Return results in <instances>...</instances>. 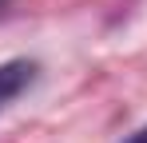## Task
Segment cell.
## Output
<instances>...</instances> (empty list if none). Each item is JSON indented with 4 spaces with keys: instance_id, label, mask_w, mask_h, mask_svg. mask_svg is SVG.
<instances>
[{
    "instance_id": "1",
    "label": "cell",
    "mask_w": 147,
    "mask_h": 143,
    "mask_svg": "<svg viewBox=\"0 0 147 143\" xmlns=\"http://www.w3.org/2000/svg\"><path fill=\"white\" fill-rule=\"evenodd\" d=\"M32 76H36V64L32 60H4L0 64V111L32 84Z\"/></svg>"
},
{
    "instance_id": "2",
    "label": "cell",
    "mask_w": 147,
    "mask_h": 143,
    "mask_svg": "<svg viewBox=\"0 0 147 143\" xmlns=\"http://www.w3.org/2000/svg\"><path fill=\"white\" fill-rule=\"evenodd\" d=\"M127 143H147V127H143V131H135V135H131Z\"/></svg>"
},
{
    "instance_id": "3",
    "label": "cell",
    "mask_w": 147,
    "mask_h": 143,
    "mask_svg": "<svg viewBox=\"0 0 147 143\" xmlns=\"http://www.w3.org/2000/svg\"><path fill=\"white\" fill-rule=\"evenodd\" d=\"M0 4H4V0H0Z\"/></svg>"
}]
</instances>
